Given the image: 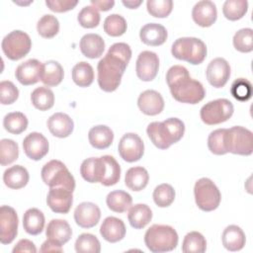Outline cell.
<instances>
[{
  "mask_svg": "<svg viewBox=\"0 0 253 253\" xmlns=\"http://www.w3.org/2000/svg\"><path fill=\"white\" fill-rule=\"evenodd\" d=\"M130 57L131 49L127 43L116 42L111 45L97 65L98 84L103 91L113 92L118 89Z\"/></svg>",
  "mask_w": 253,
  "mask_h": 253,
  "instance_id": "1",
  "label": "cell"
},
{
  "mask_svg": "<svg viewBox=\"0 0 253 253\" xmlns=\"http://www.w3.org/2000/svg\"><path fill=\"white\" fill-rule=\"evenodd\" d=\"M166 82L171 95L180 103L198 104L206 96L203 84L192 79L188 69L182 65H173L168 69Z\"/></svg>",
  "mask_w": 253,
  "mask_h": 253,
  "instance_id": "2",
  "label": "cell"
},
{
  "mask_svg": "<svg viewBox=\"0 0 253 253\" xmlns=\"http://www.w3.org/2000/svg\"><path fill=\"white\" fill-rule=\"evenodd\" d=\"M146 132L157 148L166 149L183 137L185 125L178 118H169L163 122L150 123Z\"/></svg>",
  "mask_w": 253,
  "mask_h": 253,
  "instance_id": "3",
  "label": "cell"
},
{
  "mask_svg": "<svg viewBox=\"0 0 253 253\" xmlns=\"http://www.w3.org/2000/svg\"><path fill=\"white\" fill-rule=\"evenodd\" d=\"M176 230L165 224H153L144 234V243L153 253H162L174 250L178 245Z\"/></svg>",
  "mask_w": 253,
  "mask_h": 253,
  "instance_id": "4",
  "label": "cell"
},
{
  "mask_svg": "<svg viewBox=\"0 0 253 253\" xmlns=\"http://www.w3.org/2000/svg\"><path fill=\"white\" fill-rule=\"evenodd\" d=\"M171 53L179 60L197 65L205 60L207 56V46L206 43L198 38H179L173 42Z\"/></svg>",
  "mask_w": 253,
  "mask_h": 253,
  "instance_id": "5",
  "label": "cell"
},
{
  "mask_svg": "<svg viewBox=\"0 0 253 253\" xmlns=\"http://www.w3.org/2000/svg\"><path fill=\"white\" fill-rule=\"evenodd\" d=\"M42 179L49 188H64L71 192L75 189V179L67 167L59 160H50L42 168Z\"/></svg>",
  "mask_w": 253,
  "mask_h": 253,
  "instance_id": "6",
  "label": "cell"
},
{
  "mask_svg": "<svg viewBox=\"0 0 253 253\" xmlns=\"http://www.w3.org/2000/svg\"><path fill=\"white\" fill-rule=\"evenodd\" d=\"M223 141L227 152L246 156L251 155L253 152L252 131L244 126H235L225 128Z\"/></svg>",
  "mask_w": 253,
  "mask_h": 253,
  "instance_id": "7",
  "label": "cell"
},
{
  "mask_svg": "<svg viewBox=\"0 0 253 253\" xmlns=\"http://www.w3.org/2000/svg\"><path fill=\"white\" fill-rule=\"evenodd\" d=\"M195 201L198 208L204 211H211L218 208L221 194L216 185L209 178H201L195 183Z\"/></svg>",
  "mask_w": 253,
  "mask_h": 253,
  "instance_id": "8",
  "label": "cell"
},
{
  "mask_svg": "<svg viewBox=\"0 0 253 253\" xmlns=\"http://www.w3.org/2000/svg\"><path fill=\"white\" fill-rule=\"evenodd\" d=\"M4 54L11 60H19L26 56L32 47V41L23 31H13L6 35L1 43Z\"/></svg>",
  "mask_w": 253,
  "mask_h": 253,
  "instance_id": "9",
  "label": "cell"
},
{
  "mask_svg": "<svg viewBox=\"0 0 253 253\" xmlns=\"http://www.w3.org/2000/svg\"><path fill=\"white\" fill-rule=\"evenodd\" d=\"M234 108L227 99H216L204 105L200 111L202 121L209 126L218 125L231 118Z\"/></svg>",
  "mask_w": 253,
  "mask_h": 253,
  "instance_id": "10",
  "label": "cell"
},
{
  "mask_svg": "<svg viewBox=\"0 0 253 253\" xmlns=\"http://www.w3.org/2000/svg\"><path fill=\"white\" fill-rule=\"evenodd\" d=\"M121 157L126 162L138 161L144 153V144L140 136L133 132H127L122 136L118 146Z\"/></svg>",
  "mask_w": 253,
  "mask_h": 253,
  "instance_id": "11",
  "label": "cell"
},
{
  "mask_svg": "<svg viewBox=\"0 0 253 253\" xmlns=\"http://www.w3.org/2000/svg\"><path fill=\"white\" fill-rule=\"evenodd\" d=\"M18 215L16 211L9 206L0 208V241L10 244L18 233Z\"/></svg>",
  "mask_w": 253,
  "mask_h": 253,
  "instance_id": "12",
  "label": "cell"
},
{
  "mask_svg": "<svg viewBox=\"0 0 253 253\" xmlns=\"http://www.w3.org/2000/svg\"><path fill=\"white\" fill-rule=\"evenodd\" d=\"M159 58L158 55L150 50H143L138 54L135 64L137 77L145 82L152 81L158 72Z\"/></svg>",
  "mask_w": 253,
  "mask_h": 253,
  "instance_id": "13",
  "label": "cell"
},
{
  "mask_svg": "<svg viewBox=\"0 0 253 253\" xmlns=\"http://www.w3.org/2000/svg\"><path fill=\"white\" fill-rule=\"evenodd\" d=\"M48 148V141L41 132H31L23 140V149L25 154L35 161L43 158L47 154Z\"/></svg>",
  "mask_w": 253,
  "mask_h": 253,
  "instance_id": "14",
  "label": "cell"
},
{
  "mask_svg": "<svg viewBox=\"0 0 253 253\" xmlns=\"http://www.w3.org/2000/svg\"><path fill=\"white\" fill-rule=\"evenodd\" d=\"M206 76L211 86L215 88L223 87L230 76L229 63L222 57L212 59L207 67Z\"/></svg>",
  "mask_w": 253,
  "mask_h": 253,
  "instance_id": "15",
  "label": "cell"
},
{
  "mask_svg": "<svg viewBox=\"0 0 253 253\" xmlns=\"http://www.w3.org/2000/svg\"><path fill=\"white\" fill-rule=\"evenodd\" d=\"M43 63L38 59L31 58L21 63L15 71L16 79L25 86L33 85L42 79Z\"/></svg>",
  "mask_w": 253,
  "mask_h": 253,
  "instance_id": "16",
  "label": "cell"
},
{
  "mask_svg": "<svg viewBox=\"0 0 253 253\" xmlns=\"http://www.w3.org/2000/svg\"><path fill=\"white\" fill-rule=\"evenodd\" d=\"M101 218L99 207L91 202L79 204L74 211V220L82 228L94 227Z\"/></svg>",
  "mask_w": 253,
  "mask_h": 253,
  "instance_id": "17",
  "label": "cell"
},
{
  "mask_svg": "<svg viewBox=\"0 0 253 253\" xmlns=\"http://www.w3.org/2000/svg\"><path fill=\"white\" fill-rule=\"evenodd\" d=\"M71 191L64 188H50L46 197V204L56 213H67L73 203Z\"/></svg>",
  "mask_w": 253,
  "mask_h": 253,
  "instance_id": "18",
  "label": "cell"
},
{
  "mask_svg": "<svg viewBox=\"0 0 253 253\" xmlns=\"http://www.w3.org/2000/svg\"><path fill=\"white\" fill-rule=\"evenodd\" d=\"M216 6L210 0L199 1L193 7L192 18L194 22L200 27H211L216 21Z\"/></svg>",
  "mask_w": 253,
  "mask_h": 253,
  "instance_id": "19",
  "label": "cell"
},
{
  "mask_svg": "<svg viewBox=\"0 0 253 253\" xmlns=\"http://www.w3.org/2000/svg\"><path fill=\"white\" fill-rule=\"evenodd\" d=\"M137 106L144 115L156 116L163 111L164 100L161 94L157 91L145 90L139 95Z\"/></svg>",
  "mask_w": 253,
  "mask_h": 253,
  "instance_id": "20",
  "label": "cell"
},
{
  "mask_svg": "<svg viewBox=\"0 0 253 253\" xmlns=\"http://www.w3.org/2000/svg\"><path fill=\"white\" fill-rule=\"evenodd\" d=\"M46 126L50 133L59 138L69 136L74 128L72 119L64 113H55L50 116L47 120Z\"/></svg>",
  "mask_w": 253,
  "mask_h": 253,
  "instance_id": "21",
  "label": "cell"
},
{
  "mask_svg": "<svg viewBox=\"0 0 253 253\" xmlns=\"http://www.w3.org/2000/svg\"><path fill=\"white\" fill-rule=\"evenodd\" d=\"M126 225L124 221L115 216L106 217L100 227L102 237L111 243L121 241L126 235Z\"/></svg>",
  "mask_w": 253,
  "mask_h": 253,
  "instance_id": "22",
  "label": "cell"
},
{
  "mask_svg": "<svg viewBox=\"0 0 253 253\" xmlns=\"http://www.w3.org/2000/svg\"><path fill=\"white\" fill-rule=\"evenodd\" d=\"M168 34L164 26L157 23L144 25L139 32V38L143 43L151 46L163 44L167 40Z\"/></svg>",
  "mask_w": 253,
  "mask_h": 253,
  "instance_id": "23",
  "label": "cell"
},
{
  "mask_svg": "<svg viewBox=\"0 0 253 253\" xmlns=\"http://www.w3.org/2000/svg\"><path fill=\"white\" fill-rule=\"evenodd\" d=\"M79 47L82 54L88 58H98L105 50V42L100 35L86 34L79 42Z\"/></svg>",
  "mask_w": 253,
  "mask_h": 253,
  "instance_id": "24",
  "label": "cell"
},
{
  "mask_svg": "<svg viewBox=\"0 0 253 253\" xmlns=\"http://www.w3.org/2000/svg\"><path fill=\"white\" fill-rule=\"evenodd\" d=\"M104 173V161L101 157H90L85 159L80 166L82 178L89 183H100Z\"/></svg>",
  "mask_w": 253,
  "mask_h": 253,
  "instance_id": "25",
  "label": "cell"
},
{
  "mask_svg": "<svg viewBox=\"0 0 253 253\" xmlns=\"http://www.w3.org/2000/svg\"><path fill=\"white\" fill-rule=\"evenodd\" d=\"M222 245L228 251H239L241 250L246 242L245 233L243 230L234 224L228 225L222 232L221 235Z\"/></svg>",
  "mask_w": 253,
  "mask_h": 253,
  "instance_id": "26",
  "label": "cell"
},
{
  "mask_svg": "<svg viewBox=\"0 0 253 253\" xmlns=\"http://www.w3.org/2000/svg\"><path fill=\"white\" fill-rule=\"evenodd\" d=\"M30 176L28 170L22 165H14L4 171V184L14 190L24 188L29 182Z\"/></svg>",
  "mask_w": 253,
  "mask_h": 253,
  "instance_id": "27",
  "label": "cell"
},
{
  "mask_svg": "<svg viewBox=\"0 0 253 253\" xmlns=\"http://www.w3.org/2000/svg\"><path fill=\"white\" fill-rule=\"evenodd\" d=\"M88 139L94 148L106 149L113 143L114 132L107 126H95L90 128L88 132Z\"/></svg>",
  "mask_w": 253,
  "mask_h": 253,
  "instance_id": "28",
  "label": "cell"
},
{
  "mask_svg": "<svg viewBox=\"0 0 253 253\" xmlns=\"http://www.w3.org/2000/svg\"><path fill=\"white\" fill-rule=\"evenodd\" d=\"M45 235L47 238L54 239L63 245L71 238L72 229L64 219H51L46 226Z\"/></svg>",
  "mask_w": 253,
  "mask_h": 253,
  "instance_id": "29",
  "label": "cell"
},
{
  "mask_svg": "<svg viewBox=\"0 0 253 253\" xmlns=\"http://www.w3.org/2000/svg\"><path fill=\"white\" fill-rule=\"evenodd\" d=\"M127 218L129 224L135 229L145 227L152 218V211L145 204H136L131 206L128 210Z\"/></svg>",
  "mask_w": 253,
  "mask_h": 253,
  "instance_id": "30",
  "label": "cell"
},
{
  "mask_svg": "<svg viewBox=\"0 0 253 253\" xmlns=\"http://www.w3.org/2000/svg\"><path fill=\"white\" fill-rule=\"evenodd\" d=\"M44 215L42 211L31 208L26 211L23 216V226L27 233L31 235L40 234L44 227Z\"/></svg>",
  "mask_w": 253,
  "mask_h": 253,
  "instance_id": "31",
  "label": "cell"
},
{
  "mask_svg": "<svg viewBox=\"0 0 253 253\" xmlns=\"http://www.w3.org/2000/svg\"><path fill=\"white\" fill-rule=\"evenodd\" d=\"M148 180H149L148 172L145 168L141 166L129 168L126 171L125 176L126 186L131 191H135V192L143 190L147 186Z\"/></svg>",
  "mask_w": 253,
  "mask_h": 253,
  "instance_id": "32",
  "label": "cell"
},
{
  "mask_svg": "<svg viewBox=\"0 0 253 253\" xmlns=\"http://www.w3.org/2000/svg\"><path fill=\"white\" fill-rule=\"evenodd\" d=\"M64 71L60 63L55 60H47L43 63L41 81L47 87H54L61 83Z\"/></svg>",
  "mask_w": 253,
  "mask_h": 253,
  "instance_id": "33",
  "label": "cell"
},
{
  "mask_svg": "<svg viewBox=\"0 0 253 253\" xmlns=\"http://www.w3.org/2000/svg\"><path fill=\"white\" fill-rule=\"evenodd\" d=\"M106 203L111 211L121 213L129 210L132 204V198L128 193L118 190L108 194Z\"/></svg>",
  "mask_w": 253,
  "mask_h": 253,
  "instance_id": "34",
  "label": "cell"
},
{
  "mask_svg": "<svg viewBox=\"0 0 253 253\" xmlns=\"http://www.w3.org/2000/svg\"><path fill=\"white\" fill-rule=\"evenodd\" d=\"M104 161V173L101 184L104 186L116 185L121 178V166L118 161L111 155L102 156Z\"/></svg>",
  "mask_w": 253,
  "mask_h": 253,
  "instance_id": "35",
  "label": "cell"
},
{
  "mask_svg": "<svg viewBox=\"0 0 253 253\" xmlns=\"http://www.w3.org/2000/svg\"><path fill=\"white\" fill-rule=\"evenodd\" d=\"M73 82L79 87H88L94 80L93 67L86 61L76 63L71 71Z\"/></svg>",
  "mask_w": 253,
  "mask_h": 253,
  "instance_id": "36",
  "label": "cell"
},
{
  "mask_svg": "<svg viewBox=\"0 0 253 253\" xmlns=\"http://www.w3.org/2000/svg\"><path fill=\"white\" fill-rule=\"evenodd\" d=\"M31 101L33 106L40 111H47L52 108L54 104L53 92L44 86L36 88L31 94Z\"/></svg>",
  "mask_w": 253,
  "mask_h": 253,
  "instance_id": "37",
  "label": "cell"
},
{
  "mask_svg": "<svg viewBox=\"0 0 253 253\" xmlns=\"http://www.w3.org/2000/svg\"><path fill=\"white\" fill-rule=\"evenodd\" d=\"M4 128L13 134H20L28 127V119L21 112L8 113L3 120Z\"/></svg>",
  "mask_w": 253,
  "mask_h": 253,
  "instance_id": "38",
  "label": "cell"
},
{
  "mask_svg": "<svg viewBox=\"0 0 253 253\" xmlns=\"http://www.w3.org/2000/svg\"><path fill=\"white\" fill-rule=\"evenodd\" d=\"M207 249V241L204 235L198 231H191L184 237L182 251L185 253H203Z\"/></svg>",
  "mask_w": 253,
  "mask_h": 253,
  "instance_id": "39",
  "label": "cell"
},
{
  "mask_svg": "<svg viewBox=\"0 0 253 253\" xmlns=\"http://www.w3.org/2000/svg\"><path fill=\"white\" fill-rule=\"evenodd\" d=\"M248 10L246 0H226L222 6V13L229 21H237L244 17Z\"/></svg>",
  "mask_w": 253,
  "mask_h": 253,
  "instance_id": "40",
  "label": "cell"
},
{
  "mask_svg": "<svg viewBox=\"0 0 253 253\" xmlns=\"http://www.w3.org/2000/svg\"><path fill=\"white\" fill-rule=\"evenodd\" d=\"M39 35L44 39H51L59 32V22L53 15H43L37 24Z\"/></svg>",
  "mask_w": 253,
  "mask_h": 253,
  "instance_id": "41",
  "label": "cell"
},
{
  "mask_svg": "<svg viewBox=\"0 0 253 253\" xmlns=\"http://www.w3.org/2000/svg\"><path fill=\"white\" fill-rule=\"evenodd\" d=\"M104 31L111 37L123 36L127 28L126 21L119 14L109 15L104 21Z\"/></svg>",
  "mask_w": 253,
  "mask_h": 253,
  "instance_id": "42",
  "label": "cell"
},
{
  "mask_svg": "<svg viewBox=\"0 0 253 253\" xmlns=\"http://www.w3.org/2000/svg\"><path fill=\"white\" fill-rule=\"evenodd\" d=\"M75 250L78 253H99L101 251V244L95 235L82 233L76 239Z\"/></svg>",
  "mask_w": 253,
  "mask_h": 253,
  "instance_id": "43",
  "label": "cell"
},
{
  "mask_svg": "<svg viewBox=\"0 0 253 253\" xmlns=\"http://www.w3.org/2000/svg\"><path fill=\"white\" fill-rule=\"evenodd\" d=\"M152 196L156 206L159 208H167L175 200V190L171 185L163 183L154 189Z\"/></svg>",
  "mask_w": 253,
  "mask_h": 253,
  "instance_id": "44",
  "label": "cell"
},
{
  "mask_svg": "<svg viewBox=\"0 0 253 253\" xmlns=\"http://www.w3.org/2000/svg\"><path fill=\"white\" fill-rule=\"evenodd\" d=\"M233 45L240 52H251L253 50V30L245 28L237 31L233 36Z\"/></svg>",
  "mask_w": 253,
  "mask_h": 253,
  "instance_id": "45",
  "label": "cell"
},
{
  "mask_svg": "<svg viewBox=\"0 0 253 253\" xmlns=\"http://www.w3.org/2000/svg\"><path fill=\"white\" fill-rule=\"evenodd\" d=\"M18 144L9 138H3L0 141V162L2 166L9 165L18 159Z\"/></svg>",
  "mask_w": 253,
  "mask_h": 253,
  "instance_id": "46",
  "label": "cell"
},
{
  "mask_svg": "<svg viewBox=\"0 0 253 253\" xmlns=\"http://www.w3.org/2000/svg\"><path fill=\"white\" fill-rule=\"evenodd\" d=\"M100 20L101 17L99 11L92 5L83 7L77 16V21L80 26L86 29H92L97 27L100 23Z\"/></svg>",
  "mask_w": 253,
  "mask_h": 253,
  "instance_id": "47",
  "label": "cell"
},
{
  "mask_svg": "<svg viewBox=\"0 0 253 253\" xmlns=\"http://www.w3.org/2000/svg\"><path fill=\"white\" fill-rule=\"evenodd\" d=\"M147 12L155 18H166L173 9L172 0H148L146 2Z\"/></svg>",
  "mask_w": 253,
  "mask_h": 253,
  "instance_id": "48",
  "label": "cell"
},
{
  "mask_svg": "<svg viewBox=\"0 0 253 253\" xmlns=\"http://www.w3.org/2000/svg\"><path fill=\"white\" fill-rule=\"evenodd\" d=\"M231 95L238 101H247L252 95L251 83L244 78H238L233 81L230 88Z\"/></svg>",
  "mask_w": 253,
  "mask_h": 253,
  "instance_id": "49",
  "label": "cell"
},
{
  "mask_svg": "<svg viewBox=\"0 0 253 253\" xmlns=\"http://www.w3.org/2000/svg\"><path fill=\"white\" fill-rule=\"evenodd\" d=\"M225 128H217L211 131L208 137V146L211 153L215 155L226 154L227 151L224 147L223 135Z\"/></svg>",
  "mask_w": 253,
  "mask_h": 253,
  "instance_id": "50",
  "label": "cell"
},
{
  "mask_svg": "<svg viewBox=\"0 0 253 253\" xmlns=\"http://www.w3.org/2000/svg\"><path fill=\"white\" fill-rule=\"evenodd\" d=\"M19 97V90L13 82L4 80L0 83V102L2 105L13 104Z\"/></svg>",
  "mask_w": 253,
  "mask_h": 253,
  "instance_id": "51",
  "label": "cell"
},
{
  "mask_svg": "<svg viewBox=\"0 0 253 253\" xmlns=\"http://www.w3.org/2000/svg\"><path fill=\"white\" fill-rule=\"evenodd\" d=\"M78 1L76 0H46L45 5L49 8V10L56 13H63L69 10H72Z\"/></svg>",
  "mask_w": 253,
  "mask_h": 253,
  "instance_id": "52",
  "label": "cell"
},
{
  "mask_svg": "<svg viewBox=\"0 0 253 253\" xmlns=\"http://www.w3.org/2000/svg\"><path fill=\"white\" fill-rule=\"evenodd\" d=\"M20 252H29L35 253L37 252L36 245L29 239H21L13 248V253H20Z\"/></svg>",
  "mask_w": 253,
  "mask_h": 253,
  "instance_id": "53",
  "label": "cell"
},
{
  "mask_svg": "<svg viewBox=\"0 0 253 253\" xmlns=\"http://www.w3.org/2000/svg\"><path fill=\"white\" fill-rule=\"evenodd\" d=\"M41 252H62V244L54 239L47 238L40 248Z\"/></svg>",
  "mask_w": 253,
  "mask_h": 253,
  "instance_id": "54",
  "label": "cell"
},
{
  "mask_svg": "<svg viewBox=\"0 0 253 253\" xmlns=\"http://www.w3.org/2000/svg\"><path fill=\"white\" fill-rule=\"evenodd\" d=\"M91 4L97 10L105 12V11L111 10L114 7L115 1H113V0H91Z\"/></svg>",
  "mask_w": 253,
  "mask_h": 253,
  "instance_id": "55",
  "label": "cell"
},
{
  "mask_svg": "<svg viewBox=\"0 0 253 253\" xmlns=\"http://www.w3.org/2000/svg\"><path fill=\"white\" fill-rule=\"evenodd\" d=\"M122 3H123V5L124 6H126V8H128V9H136V8H138L141 4H142V1L141 0H138V1H133V0H123L122 1Z\"/></svg>",
  "mask_w": 253,
  "mask_h": 253,
  "instance_id": "56",
  "label": "cell"
}]
</instances>
